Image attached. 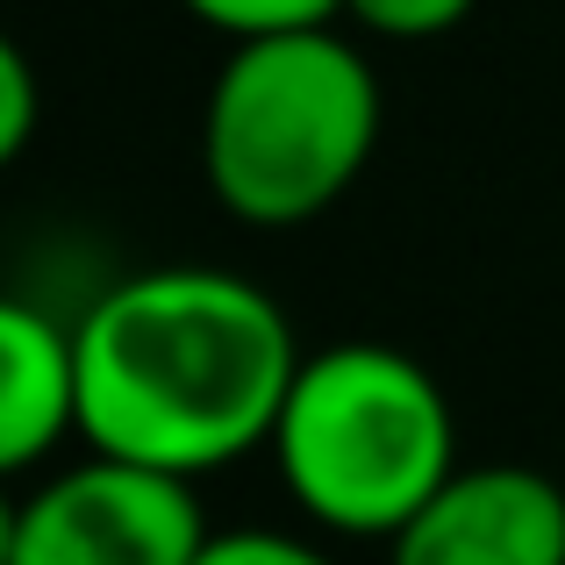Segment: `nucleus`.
Instances as JSON below:
<instances>
[{"instance_id": "obj_4", "label": "nucleus", "mask_w": 565, "mask_h": 565, "mask_svg": "<svg viewBox=\"0 0 565 565\" xmlns=\"http://www.w3.org/2000/svg\"><path fill=\"white\" fill-rule=\"evenodd\" d=\"M207 544L201 494L180 472L86 451L22 494L14 565H193Z\"/></svg>"}, {"instance_id": "obj_11", "label": "nucleus", "mask_w": 565, "mask_h": 565, "mask_svg": "<svg viewBox=\"0 0 565 565\" xmlns=\"http://www.w3.org/2000/svg\"><path fill=\"white\" fill-rule=\"evenodd\" d=\"M14 523H22V501H14L8 480H0V565H14Z\"/></svg>"}, {"instance_id": "obj_9", "label": "nucleus", "mask_w": 565, "mask_h": 565, "mask_svg": "<svg viewBox=\"0 0 565 565\" xmlns=\"http://www.w3.org/2000/svg\"><path fill=\"white\" fill-rule=\"evenodd\" d=\"M36 115H43V86H36V65H29V51L0 29V172L14 166V158L29 151V137H36Z\"/></svg>"}, {"instance_id": "obj_3", "label": "nucleus", "mask_w": 565, "mask_h": 565, "mask_svg": "<svg viewBox=\"0 0 565 565\" xmlns=\"http://www.w3.org/2000/svg\"><path fill=\"white\" fill-rule=\"evenodd\" d=\"M265 451L308 523L394 544L458 472V415L429 365L380 337H351L301 351Z\"/></svg>"}, {"instance_id": "obj_7", "label": "nucleus", "mask_w": 565, "mask_h": 565, "mask_svg": "<svg viewBox=\"0 0 565 565\" xmlns=\"http://www.w3.org/2000/svg\"><path fill=\"white\" fill-rule=\"evenodd\" d=\"M193 22L222 29L230 43L244 36H273V29H316V22H337L344 0H180Z\"/></svg>"}, {"instance_id": "obj_8", "label": "nucleus", "mask_w": 565, "mask_h": 565, "mask_svg": "<svg viewBox=\"0 0 565 565\" xmlns=\"http://www.w3.org/2000/svg\"><path fill=\"white\" fill-rule=\"evenodd\" d=\"M480 0H344V14L365 29V36L386 43H429V36H451Z\"/></svg>"}, {"instance_id": "obj_6", "label": "nucleus", "mask_w": 565, "mask_h": 565, "mask_svg": "<svg viewBox=\"0 0 565 565\" xmlns=\"http://www.w3.org/2000/svg\"><path fill=\"white\" fill-rule=\"evenodd\" d=\"M65 437H79L72 330L0 294V480H22Z\"/></svg>"}, {"instance_id": "obj_2", "label": "nucleus", "mask_w": 565, "mask_h": 565, "mask_svg": "<svg viewBox=\"0 0 565 565\" xmlns=\"http://www.w3.org/2000/svg\"><path fill=\"white\" fill-rule=\"evenodd\" d=\"M380 143V72L337 22L230 43L201 108L207 193L250 230L330 215Z\"/></svg>"}, {"instance_id": "obj_5", "label": "nucleus", "mask_w": 565, "mask_h": 565, "mask_svg": "<svg viewBox=\"0 0 565 565\" xmlns=\"http://www.w3.org/2000/svg\"><path fill=\"white\" fill-rule=\"evenodd\" d=\"M394 565H565V487L537 466H458L394 537Z\"/></svg>"}, {"instance_id": "obj_1", "label": "nucleus", "mask_w": 565, "mask_h": 565, "mask_svg": "<svg viewBox=\"0 0 565 565\" xmlns=\"http://www.w3.org/2000/svg\"><path fill=\"white\" fill-rule=\"evenodd\" d=\"M79 444L201 480L265 451L301 344L287 308L222 265L129 273L72 322Z\"/></svg>"}, {"instance_id": "obj_10", "label": "nucleus", "mask_w": 565, "mask_h": 565, "mask_svg": "<svg viewBox=\"0 0 565 565\" xmlns=\"http://www.w3.org/2000/svg\"><path fill=\"white\" fill-rule=\"evenodd\" d=\"M193 565H337L294 530H207Z\"/></svg>"}]
</instances>
